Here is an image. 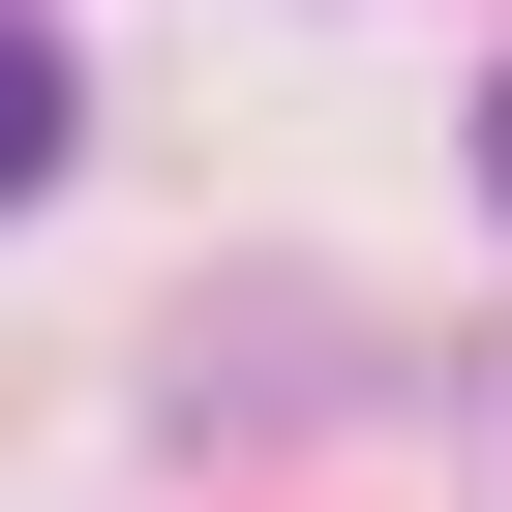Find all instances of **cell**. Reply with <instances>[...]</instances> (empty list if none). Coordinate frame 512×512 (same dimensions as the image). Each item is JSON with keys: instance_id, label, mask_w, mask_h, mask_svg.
<instances>
[{"instance_id": "cell-1", "label": "cell", "mask_w": 512, "mask_h": 512, "mask_svg": "<svg viewBox=\"0 0 512 512\" xmlns=\"http://www.w3.org/2000/svg\"><path fill=\"white\" fill-rule=\"evenodd\" d=\"M61 121H91V61H61V31H0V211L61 181Z\"/></svg>"}, {"instance_id": "cell-2", "label": "cell", "mask_w": 512, "mask_h": 512, "mask_svg": "<svg viewBox=\"0 0 512 512\" xmlns=\"http://www.w3.org/2000/svg\"><path fill=\"white\" fill-rule=\"evenodd\" d=\"M482 181H512V91H482Z\"/></svg>"}]
</instances>
